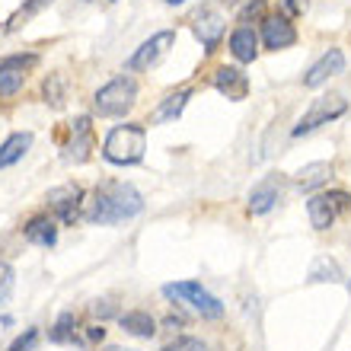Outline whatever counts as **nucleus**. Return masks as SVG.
<instances>
[{
	"label": "nucleus",
	"mask_w": 351,
	"mask_h": 351,
	"mask_svg": "<svg viewBox=\"0 0 351 351\" xmlns=\"http://www.w3.org/2000/svg\"><path fill=\"white\" fill-rule=\"evenodd\" d=\"M141 211H144V198H141L138 189H134V185H128V182H112V179H109V182L96 185L90 198H84L80 221L109 227V223L134 221Z\"/></svg>",
	"instance_id": "1"
},
{
	"label": "nucleus",
	"mask_w": 351,
	"mask_h": 351,
	"mask_svg": "<svg viewBox=\"0 0 351 351\" xmlns=\"http://www.w3.org/2000/svg\"><path fill=\"white\" fill-rule=\"evenodd\" d=\"M147 154V125L125 121L106 134L102 141V160L112 167H138Z\"/></svg>",
	"instance_id": "2"
},
{
	"label": "nucleus",
	"mask_w": 351,
	"mask_h": 351,
	"mask_svg": "<svg viewBox=\"0 0 351 351\" xmlns=\"http://www.w3.org/2000/svg\"><path fill=\"white\" fill-rule=\"evenodd\" d=\"M138 102V80L128 74L112 77L109 84H102L93 93V112L99 119H125Z\"/></svg>",
	"instance_id": "3"
},
{
	"label": "nucleus",
	"mask_w": 351,
	"mask_h": 351,
	"mask_svg": "<svg viewBox=\"0 0 351 351\" xmlns=\"http://www.w3.org/2000/svg\"><path fill=\"white\" fill-rule=\"evenodd\" d=\"M345 112H348V99H345L342 93H326L319 99L310 102V109L300 115V121L294 125L291 131V138H304V134H313L316 128H323V125H332L335 119H342Z\"/></svg>",
	"instance_id": "4"
},
{
	"label": "nucleus",
	"mask_w": 351,
	"mask_h": 351,
	"mask_svg": "<svg viewBox=\"0 0 351 351\" xmlns=\"http://www.w3.org/2000/svg\"><path fill=\"white\" fill-rule=\"evenodd\" d=\"M163 297H167V300H179V304H189L202 319H221L223 316V304L208 287L198 285V281H176V285H167L163 287Z\"/></svg>",
	"instance_id": "5"
},
{
	"label": "nucleus",
	"mask_w": 351,
	"mask_h": 351,
	"mask_svg": "<svg viewBox=\"0 0 351 351\" xmlns=\"http://www.w3.org/2000/svg\"><path fill=\"white\" fill-rule=\"evenodd\" d=\"M351 211V195L342 189H329V192H316L306 198V217L313 223V230H329L339 214Z\"/></svg>",
	"instance_id": "6"
},
{
	"label": "nucleus",
	"mask_w": 351,
	"mask_h": 351,
	"mask_svg": "<svg viewBox=\"0 0 351 351\" xmlns=\"http://www.w3.org/2000/svg\"><path fill=\"white\" fill-rule=\"evenodd\" d=\"M176 45V32L173 29H163V32H154L150 38H144L138 48H134V55L125 61L131 74H141V71H150V67H157V61L167 55L169 48Z\"/></svg>",
	"instance_id": "7"
},
{
	"label": "nucleus",
	"mask_w": 351,
	"mask_h": 351,
	"mask_svg": "<svg viewBox=\"0 0 351 351\" xmlns=\"http://www.w3.org/2000/svg\"><path fill=\"white\" fill-rule=\"evenodd\" d=\"M84 189L74 182H67V185H58V189H51L48 192V208H51V214H55V221L61 223H74L80 221V211H84Z\"/></svg>",
	"instance_id": "8"
},
{
	"label": "nucleus",
	"mask_w": 351,
	"mask_h": 351,
	"mask_svg": "<svg viewBox=\"0 0 351 351\" xmlns=\"http://www.w3.org/2000/svg\"><path fill=\"white\" fill-rule=\"evenodd\" d=\"M93 154V119L90 115H77L71 125H67V141H64V160L67 163H86Z\"/></svg>",
	"instance_id": "9"
},
{
	"label": "nucleus",
	"mask_w": 351,
	"mask_h": 351,
	"mask_svg": "<svg viewBox=\"0 0 351 351\" xmlns=\"http://www.w3.org/2000/svg\"><path fill=\"white\" fill-rule=\"evenodd\" d=\"M259 42H262V48H268V51L294 48L297 45V29H294V23H291V16H285V13H268V16L262 19Z\"/></svg>",
	"instance_id": "10"
},
{
	"label": "nucleus",
	"mask_w": 351,
	"mask_h": 351,
	"mask_svg": "<svg viewBox=\"0 0 351 351\" xmlns=\"http://www.w3.org/2000/svg\"><path fill=\"white\" fill-rule=\"evenodd\" d=\"M345 71V51L342 48H329L319 61L310 64V71L304 74V86L306 90H319L323 84H329L332 77H339Z\"/></svg>",
	"instance_id": "11"
},
{
	"label": "nucleus",
	"mask_w": 351,
	"mask_h": 351,
	"mask_svg": "<svg viewBox=\"0 0 351 351\" xmlns=\"http://www.w3.org/2000/svg\"><path fill=\"white\" fill-rule=\"evenodd\" d=\"M214 86H217V93L227 96L230 102H243L252 90L250 74H243V67H233V64H223L214 71Z\"/></svg>",
	"instance_id": "12"
},
{
	"label": "nucleus",
	"mask_w": 351,
	"mask_h": 351,
	"mask_svg": "<svg viewBox=\"0 0 351 351\" xmlns=\"http://www.w3.org/2000/svg\"><path fill=\"white\" fill-rule=\"evenodd\" d=\"M223 29H227V19L214 7H204L195 13V36L202 38V45L208 55L217 51V45H221V38H223Z\"/></svg>",
	"instance_id": "13"
},
{
	"label": "nucleus",
	"mask_w": 351,
	"mask_h": 351,
	"mask_svg": "<svg viewBox=\"0 0 351 351\" xmlns=\"http://www.w3.org/2000/svg\"><path fill=\"white\" fill-rule=\"evenodd\" d=\"M281 195H285V182H281L278 176H268V179H262L259 185H252V192H250V202H246V208H250V214L262 217V214L275 211L278 202H281Z\"/></svg>",
	"instance_id": "14"
},
{
	"label": "nucleus",
	"mask_w": 351,
	"mask_h": 351,
	"mask_svg": "<svg viewBox=\"0 0 351 351\" xmlns=\"http://www.w3.org/2000/svg\"><path fill=\"white\" fill-rule=\"evenodd\" d=\"M259 32L252 26H237L227 38V48H230V55L240 61V64H252L256 58H259Z\"/></svg>",
	"instance_id": "15"
},
{
	"label": "nucleus",
	"mask_w": 351,
	"mask_h": 351,
	"mask_svg": "<svg viewBox=\"0 0 351 351\" xmlns=\"http://www.w3.org/2000/svg\"><path fill=\"white\" fill-rule=\"evenodd\" d=\"M23 237H26L32 246L51 250V246L58 243V221H55V217H48V214H36V217H29V221H26Z\"/></svg>",
	"instance_id": "16"
},
{
	"label": "nucleus",
	"mask_w": 351,
	"mask_h": 351,
	"mask_svg": "<svg viewBox=\"0 0 351 351\" xmlns=\"http://www.w3.org/2000/svg\"><path fill=\"white\" fill-rule=\"evenodd\" d=\"M332 176H335L332 163L319 160V163H306L304 169H297V173H294V185L300 189V192H316V189L329 185V179H332Z\"/></svg>",
	"instance_id": "17"
},
{
	"label": "nucleus",
	"mask_w": 351,
	"mask_h": 351,
	"mask_svg": "<svg viewBox=\"0 0 351 351\" xmlns=\"http://www.w3.org/2000/svg\"><path fill=\"white\" fill-rule=\"evenodd\" d=\"M119 326L134 339H154L157 335V319L147 310H125V313H119Z\"/></svg>",
	"instance_id": "18"
},
{
	"label": "nucleus",
	"mask_w": 351,
	"mask_h": 351,
	"mask_svg": "<svg viewBox=\"0 0 351 351\" xmlns=\"http://www.w3.org/2000/svg\"><path fill=\"white\" fill-rule=\"evenodd\" d=\"M29 147H32V131H13V134L0 144V169L16 167L19 160L29 154Z\"/></svg>",
	"instance_id": "19"
},
{
	"label": "nucleus",
	"mask_w": 351,
	"mask_h": 351,
	"mask_svg": "<svg viewBox=\"0 0 351 351\" xmlns=\"http://www.w3.org/2000/svg\"><path fill=\"white\" fill-rule=\"evenodd\" d=\"M189 99H192V86H182V90L169 93L167 99H163L157 109H154L150 121H154V125H163V121H176L179 115H182L185 106H189Z\"/></svg>",
	"instance_id": "20"
},
{
	"label": "nucleus",
	"mask_w": 351,
	"mask_h": 351,
	"mask_svg": "<svg viewBox=\"0 0 351 351\" xmlns=\"http://www.w3.org/2000/svg\"><path fill=\"white\" fill-rule=\"evenodd\" d=\"M342 278H345L342 268H339V262H335L332 256H316L306 281H310V285H339Z\"/></svg>",
	"instance_id": "21"
},
{
	"label": "nucleus",
	"mask_w": 351,
	"mask_h": 351,
	"mask_svg": "<svg viewBox=\"0 0 351 351\" xmlns=\"http://www.w3.org/2000/svg\"><path fill=\"white\" fill-rule=\"evenodd\" d=\"M42 96L51 109H61L67 99V77L64 74H48L45 84H42Z\"/></svg>",
	"instance_id": "22"
},
{
	"label": "nucleus",
	"mask_w": 351,
	"mask_h": 351,
	"mask_svg": "<svg viewBox=\"0 0 351 351\" xmlns=\"http://www.w3.org/2000/svg\"><path fill=\"white\" fill-rule=\"evenodd\" d=\"M74 329H77V316L71 313V310H64V313L58 316V323L51 326V332H48V339L51 342H74Z\"/></svg>",
	"instance_id": "23"
},
{
	"label": "nucleus",
	"mask_w": 351,
	"mask_h": 351,
	"mask_svg": "<svg viewBox=\"0 0 351 351\" xmlns=\"http://www.w3.org/2000/svg\"><path fill=\"white\" fill-rule=\"evenodd\" d=\"M26 84V71H10V67H0V99H10L16 96Z\"/></svg>",
	"instance_id": "24"
},
{
	"label": "nucleus",
	"mask_w": 351,
	"mask_h": 351,
	"mask_svg": "<svg viewBox=\"0 0 351 351\" xmlns=\"http://www.w3.org/2000/svg\"><path fill=\"white\" fill-rule=\"evenodd\" d=\"M48 3H51V0H26V7H19L16 13L10 16V26H7V29H19V26H23V23H26L29 16H36L38 10H45Z\"/></svg>",
	"instance_id": "25"
},
{
	"label": "nucleus",
	"mask_w": 351,
	"mask_h": 351,
	"mask_svg": "<svg viewBox=\"0 0 351 351\" xmlns=\"http://www.w3.org/2000/svg\"><path fill=\"white\" fill-rule=\"evenodd\" d=\"M38 64V55H32V51H19V55H7V58H0V67H10V71H32V67Z\"/></svg>",
	"instance_id": "26"
},
{
	"label": "nucleus",
	"mask_w": 351,
	"mask_h": 351,
	"mask_svg": "<svg viewBox=\"0 0 351 351\" xmlns=\"http://www.w3.org/2000/svg\"><path fill=\"white\" fill-rule=\"evenodd\" d=\"M163 351H208V345L195 335H176L173 342L163 345Z\"/></svg>",
	"instance_id": "27"
},
{
	"label": "nucleus",
	"mask_w": 351,
	"mask_h": 351,
	"mask_svg": "<svg viewBox=\"0 0 351 351\" xmlns=\"http://www.w3.org/2000/svg\"><path fill=\"white\" fill-rule=\"evenodd\" d=\"M252 19H265V0H250L246 7H243V13H240V23L243 26H250Z\"/></svg>",
	"instance_id": "28"
},
{
	"label": "nucleus",
	"mask_w": 351,
	"mask_h": 351,
	"mask_svg": "<svg viewBox=\"0 0 351 351\" xmlns=\"http://www.w3.org/2000/svg\"><path fill=\"white\" fill-rule=\"evenodd\" d=\"M10 294H13V268L0 262V304H7Z\"/></svg>",
	"instance_id": "29"
},
{
	"label": "nucleus",
	"mask_w": 351,
	"mask_h": 351,
	"mask_svg": "<svg viewBox=\"0 0 351 351\" xmlns=\"http://www.w3.org/2000/svg\"><path fill=\"white\" fill-rule=\"evenodd\" d=\"M36 342H38V329H26V332L19 335V339H16V342H13V345H10L7 351H29V348H32V345H36Z\"/></svg>",
	"instance_id": "30"
},
{
	"label": "nucleus",
	"mask_w": 351,
	"mask_h": 351,
	"mask_svg": "<svg viewBox=\"0 0 351 351\" xmlns=\"http://www.w3.org/2000/svg\"><path fill=\"white\" fill-rule=\"evenodd\" d=\"M281 7H285V16H300L306 10V0H281Z\"/></svg>",
	"instance_id": "31"
},
{
	"label": "nucleus",
	"mask_w": 351,
	"mask_h": 351,
	"mask_svg": "<svg viewBox=\"0 0 351 351\" xmlns=\"http://www.w3.org/2000/svg\"><path fill=\"white\" fill-rule=\"evenodd\" d=\"M86 339H93V342H102V339H106V329H102V326H90V329H86Z\"/></svg>",
	"instance_id": "32"
},
{
	"label": "nucleus",
	"mask_w": 351,
	"mask_h": 351,
	"mask_svg": "<svg viewBox=\"0 0 351 351\" xmlns=\"http://www.w3.org/2000/svg\"><path fill=\"white\" fill-rule=\"evenodd\" d=\"M163 326L176 332V329H182V326H185V319H182V316H167V319H163Z\"/></svg>",
	"instance_id": "33"
},
{
	"label": "nucleus",
	"mask_w": 351,
	"mask_h": 351,
	"mask_svg": "<svg viewBox=\"0 0 351 351\" xmlns=\"http://www.w3.org/2000/svg\"><path fill=\"white\" fill-rule=\"evenodd\" d=\"M167 7H182V3H189V0H163Z\"/></svg>",
	"instance_id": "34"
},
{
	"label": "nucleus",
	"mask_w": 351,
	"mask_h": 351,
	"mask_svg": "<svg viewBox=\"0 0 351 351\" xmlns=\"http://www.w3.org/2000/svg\"><path fill=\"white\" fill-rule=\"evenodd\" d=\"M102 351H134V348H121V345H109V348H102Z\"/></svg>",
	"instance_id": "35"
},
{
	"label": "nucleus",
	"mask_w": 351,
	"mask_h": 351,
	"mask_svg": "<svg viewBox=\"0 0 351 351\" xmlns=\"http://www.w3.org/2000/svg\"><path fill=\"white\" fill-rule=\"evenodd\" d=\"M348 294H351V278H348Z\"/></svg>",
	"instance_id": "36"
},
{
	"label": "nucleus",
	"mask_w": 351,
	"mask_h": 351,
	"mask_svg": "<svg viewBox=\"0 0 351 351\" xmlns=\"http://www.w3.org/2000/svg\"><path fill=\"white\" fill-rule=\"evenodd\" d=\"M84 3H93V0H84Z\"/></svg>",
	"instance_id": "37"
}]
</instances>
